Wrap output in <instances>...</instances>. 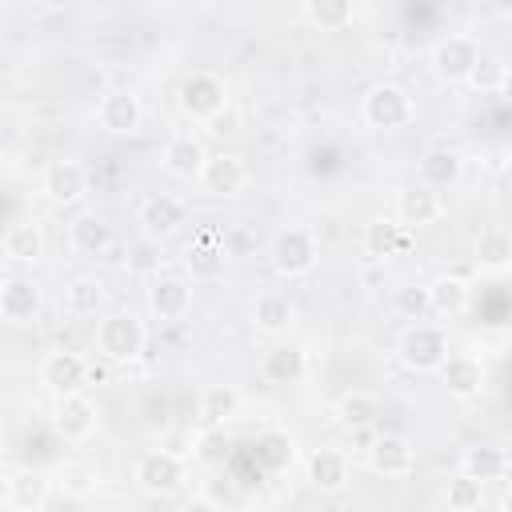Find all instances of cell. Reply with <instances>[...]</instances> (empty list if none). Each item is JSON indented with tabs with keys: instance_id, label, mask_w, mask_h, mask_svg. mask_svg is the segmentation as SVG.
<instances>
[{
	"instance_id": "1",
	"label": "cell",
	"mask_w": 512,
	"mask_h": 512,
	"mask_svg": "<svg viewBox=\"0 0 512 512\" xmlns=\"http://www.w3.org/2000/svg\"><path fill=\"white\" fill-rule=\"evenodd\" d=\"M92 340H96V352L108 364H132V360H140V352L148 344V328H144V320L136 312L112 308V312H104L96 320V336Z\"/></svg>"
},
{
	"instance_id": "2",
	"label": "cell",
	"mask_w": 512,
	"mask_h": 512,
	"mask_svg": "<svg viewBox=\"0 0 512 512\" xmlns=\"http://www.w3.org/2000/svg\"><path fill=\"white\" fill-rule=\"evenodd\" d=\"M360 120L376 132H400L416 120V100L404 84L396 80H376L364 96H360Z\"/></svg>"
},
{
	"instance_id": "3",
	"label": "cell",
	"mask_w": 512,
	"mask_h": 512,
	"mask_svg": "<svg viewBox=\"0 0 512 512\" xmlns=\"http://www.w3.org/2000/svg\"><path fill=\"white\" fill-rule=\"evenodd\" d=\"M268 264L280 280H300L308 276L316 264H320V240L312 228H300V224H288L280 232H272L268 240Z\"/></svg>"
},
{
	"instance_id": "4",
	"label": "cell",
	"mask_w": 512,
	"mask_h": 512,
	"mask_svg": "<svg viewBox=\"0 0 512 512\" xmlns=\"http://www.w3.org/2000/svg\"><path fill=\"white\" fill-rule=\"evenodd\" d=\"M184 480H188V460L176 456V452H168L164 444L160 448H144L136 456V464H132V484L144 496H152V500L176 496L184 488Z\"/></svg>"
},
{
	"instance_id": "5",
	"label": "cell",
	"mask_w": 512,
	"mask_h": 512,
	"mask_svg": "<svg viewBox=\"0 0 512 512\" xmlns=\"http://www.w3.org/2000/svg\"><path fill=\"white\" fill-rule=\"evenodd\" d=\"M448 352H452L448 328H444V324H428V320L408 324V328L400 332V344H396V360H400L408 372H416V376H432V372L444 364Z\"/></svg>"
},
{
	"instance_id": "6",
	"label": "cell",
	"mask_w": 512,
	"mask_h": 512,
	"mask_svg": "<svg viewBox=\"0 0 512 512\" xmlns=\"http://www.w3.org/2000/svg\"><path fill=\"white\" fill-rule=\"evenodd\" d=\"M480 56H484V48L472 32H448L428 48V68L444 84H464L472 76V68L480 64Z\"/></svg>"
},
{
	"instance_id": "7",
	"label": "cell",
	"mask_w": 512,
	"mask_h": 512,
	"mask_svg": "<svg viewBox=\"0 0 512 512\" xmlns=\"http://www.w3.org/2000/svg\"><path fill=\"white\" fill-rule=\"evenodd\" d=\"M228 104H232V100H228L224 76H216V72H208V68L188 72V76L180 80V88H176V108H180L192 124H204L208 116H216V112L228 108Z\"/></svg>"
},
{
	"instance_id": "8",
	"label": "cell",
	"mask_w": 512,
	"mask_h": 512,
	"mask_svg": "<svg viewBox=\"0 0 512 512\" xmlns=\"http://www.w3.org/2000/svg\"><path fill=\"white\" fill-rule=\"evenodd\" d=\"M40 384L60 400V396H76V392H84L88 388V380H92V364L80 356V352H68V348H56V352H48L44 360H40Z\"/></svg>"
},
{
	"instance_id": "9",
	"label": "cell",
	"mask_w": 512,
	"mask_h": 512,
	"mask_svg": "<svg viewBox=\"0 0 512 512\" xmlns=\"http://www.w3.org/2000/svg\"><path fill=\"white\" fill-rule=\"evenodd\" d=\"M148 312L160 324H180L192 312V280L180 272H156L148 280Z\"/></svg>"
},
{
	"instance_id": "10",
	"label": "cell",
	"mask_w": 512,
	"mask_h": 512,
	"mask_svg": "<svg viewBox=\"0 0 512 512\" xmlns=\"http://www.w3.org/2000/svg\"><path fill=\"white\" fill-rule=\"evenodd\" d=\"M364 460H368V468H372L376 476H384V480H404V476L416 472V448H412V440L400 436V432H376L372 444L364 448Z\"/></svg>"
},
{
	"instance_id": "11",
	"label": "cell",
	"mask_w": 512,
	"mask_h": 512,
	"mask_svg": "<svg viewBox=\"0 0 512 512\" xmlns=\"http://www.w3.org/2000/svg\"><path fill=\"white\" fill-rule=\"evenodd\" d=\"M96 124L108 136H136L144 124V104L132 88H108L96 100Z\"/></svg>"
},
{
	"instance_id": "12",
	"label": "cell",
	"mask_w": 512,
	"mask_h": 512,
	"mask_svg": "<svg viewBox=\"0 0 512 512\" xmlns=\"http://www.w3.org/2000/svg\"><path fill=\"white\" fill-rule=\"evenodd\" d=\"M184 220H188L184 200H180V196H168V192H152V196H144L140 208H136L140 236H148V240H156V244H164L168 236H176Z\"/></svg>"
},
{
	"instance_id": "13",
	"label": "cell",
	"mask_w": 512,
	"mask_h": 512,
	"mask_svg": "<svg viewBox=\"0 0 512 512\" xmlns=\"http://www.w3.org/2000/svg\"><path fill=\"white\" fill-rule=\"evenodd\" d=\"M196 184H200L208 196H216V200H232V196H240V192L248 188V164H244L236 152H224V148H220V152H208V160H204Z\"/></svg>"
},
{
	"instance_id": "14",
	"label": "cell",
	"mask_w": 512,
	"mask_h": 512,
	"mask_svg": "<svg viewBox=\"0 0 512 512\" xmlns=\"http://www.w3.org/2000/svg\"><path fill=\"white\" fill-rule=\"evenodd\" d=\"M48 420H52V432L64 444H84V440H92V432L100 424V412H96V404L84 392H76V396H60L52 404V416Z\"/></svg>"
},
{
	"instance_id": "15",
	"label": "cell",
	"mask_w": 512,
	"mask_h": 512,
	"mask_svg": "<svg viewBox=\"0 0 512 512\" xmlns=\"http://www.w3.org/2000/svg\"><path fill=\"white\" fill-rule=\"evenodd\" d=\"M40 192L48 196V204L72 208V204H80L88 196V168L80 160H72V156L52 160L44 168V176H40Z\"/></svg>"
},
{
	"instance_id": "16",
	"label": "cell",
	"mask_w": 512,
	"mask_h": 512,
	"mask_svg": "<svg viewBox=\"0 0 512 512\" xmlns=\"http://www.w3.org/2000/svg\"><path fill=\"white\" fill-rule=\"evenodd\" d=\"M44 312V288L32 276H8V284L0 288V320L12 328H28L36 324Z\"/></svg>"
},
{
	"instance_id": "17",
	"label": "cell",
	"mask_w": 512,
	"mask_h": 512,
	"mask_svg": "<svg viewBox=\"0 0 512 512\" xmlns=\"http://www.w3.org/2000/svg\"><path fill=\"white\" fill-rule=\"evenodd\" d=\"M444 216V200H440V192H432V188H424V184H404L400 192H396V224L404 228V232H416V228H428V224H436Z\"/></svg>"
},
{
	"instance_id": "18",
	"label": "cell",
	"mask_w": 512,
	"mask_h": 512,
	"mask_svg": "<svg viewBox=\"0 0 512 512\" xmlns=\"http://www.w3.org/2000/svg\"><path fill=\"white\" fill-rule=\"evenodd\" d=\"M432 376H440V384H444L448 396L472 400V396H480L488 372H484V360H480V356H472V352H448L444 364H440Z\"/></svg>"
},
{
	"instance_id": "19",
	"label": "cell",
	"mask_w": 512,
	"mask_h": 512,
	"mask_svg": "<svg viewBox=\"0 0 512 512\" xmlns=\"http://www.w3.org/2000/svg\"><path fill=\"white\" fill-rule=\"evenodd\" d=\"M304 476H308V484H312L320 496L344 492L348 480H352L348 452H340V448H312L308 460H304Z\"/></svg>"
},
{
	"instance_id": "20",
	"label": "cell",
	"mask_w": 512,
	"mask_h": 512,
	"mask_svg": "<svg viewBox=\"0 0 512 512\" xmlns=\"http://www.w3.org/2000/svg\"><path fill=\"white\" fill-rule=\"evenodd\" d=\"M204 160H208V148H204V140L196 132H172L164 140V148H160V168L168 176H176V180H196Z\"/></svg>"
},
{
	"instance_id": "21",
	"label": "cell",
	"mask_w": 512,
	"mask_h": 512,
	"mask_svg": "<svg viewBox=\"0 0 512 512\" xmlns=\"http://www.w3.org/2000/svg\"><path fill=\"white\" fill-rule=\"evenodd\" d=\"M460 176H464V156L448 144H432L416 160V184H424L432 192H444V188L460 184Z\"/></svg>"
},
{
	"instance_id": "22",
	"label": "cell",
	"mask_w": 512,
	"mask_h": 512,
	"mask_svg": "<svg viewBox=\"0 0 512 512\" xmlns=\"http://www.w3.org/2000/svg\"><path fill=\"white\" fill-rule=\"evenodd\" d=\"M244 408V396L236 384H208L196 400V420L204 432H220L224 424H232Z\"/></svg>"
},
{
	"instance_id": "23",
	"label": "cell",
	"mask_w": 512,
	"mask_h": 512,
	"mask_svg": "<svg viewBox=\"0 0 512 512\" xmlns=\"http://www.w3.org/2000/svg\"><path fill=\"white\" fill-rule=\"evenodd\" d=\"M8 484H12V492H8L12 512H40L52 496V472H44V468H16V472H8Z\"/></svg>"
},
{
	"instance_id": "24",
	"label": "cell",
	"mask_w": 512,
	"mask_h": 512,
	"mask_svg": "<svg viewBox=\"0 0 512 512\" xmlns=\"http://www.w3.org/2000/svg\"><path fill=\"white\" fill-rule=\"evenodd\" d=\"M0 248H4V260H12V264H40L48 252V236L36 220H16L4 228Z\"/></svg>"
},
{
	"instance_id": "25",
	"label": "cell",
	"mask_w": 512,
	"mask_h": 512,
	"mask_svg": "<svg viewBox=\"0 0 512 512\" xmlns=\"http://www.w3.org/2000/svg\"><path fill=\"white\" fill-rule=\"evenodd\" d=\"M332 416L344 432H364V428H376L380 420V396L376 392H364V388H348L336 396L332 404Z\"/></svg>"
},
{
	"instance_id": "26",
	"label": "cell",
	"mask_w": 512,
	"mask_h": 512,
	"mask_svg": "<svg viewBox=\"0 0 512 512\" xmlns=\"http://www.w3.org/2000/svg\"><path fill=\"white\" fill-rule=\"evenodd\" d=\"M104 304H108V288L100 276H72L64 284V312L72 320H100L104 316Z\"/></svg>"
},
{
	"instance_id": "27",
	"label": "cell",
	"mask_w": 512,
	"mask_h": 512,
	"mask_svg": "<svg viewBox=\"0 0 512 512\" xmlns=\"http://www.w3.org/2000/svg\"><path fill=\"white\" fill-rule=\"evenodd\" d=\"M472 308V284L460 276H436L428 284V312L436 320H460Z\"/></svg>"
},
{
	"instance_id": "28",
	"label": "cell",
	"mask_w": 512,
	"mask_h": 512,
	"mask_svg": "<svg viewBox=\"0 0 512 512\" xmlns=\"http://www.w3.org/2000/svg\"><path fill=\"white\" fill-rule=\"evenodd\" d=\"M252 324H256V332H264V336H284V332L296 324V308H292L288 292L264 288V292L256 296V304H252Z\"/></svg>"
},
{
	"instance_id": "29",
	"label": "cell",
	"mask_w": 512,
	"mask_h": 512,
	"mask_svg": "<svg viewBox=\"0 0 512 512\" xmlns=\"http://www.w3.org/2000/svg\"><path fill=\"white\" fill-rule=\"evenodd\" d=\"M68 244H72V252H80V256H104V252L116 244V236H112V224H108L104 216L80 212V216L68 224Z\"/></svg>"
},
{
	"instance_id": "30",
	"label": "cell",
	"mask_w": 512,
	"mask_h": 512,
	"mask_svg": "<svg viewBox=\"0 0 512 512\" xmlns=\"http://www.w3.org/2000/svg\"><path fill=\"white\" fill-rule=\"evenodd\" d=\"M472 256H476V268H480V272H488V276H504V272L512 268V236H508V228L488 224V228L476 236Z\"/></svg>"
},
{
	"instance_id": "31",
	"label": "cell",
	"mask_w": 512,
	"mask_h": 512,
	"mask_svg": "<svg viewBox=\"0 0 512 512\" xmlns=\"http://www.w3.org/2000/svg\"><path fill=\"white\" fill-rule=\"evenodd\" d=\"M360 248H364L368 260H388V256H396L400 248H408V232H404L392 216H372V220L364 224Z\"/></svg>"
},
{
	"instance_id": "32",
	"label": "cell",
	"mask_w": 512,
	"mask_h": 512,
	"mask_svg": "<svg viewBox=\"0 0 512 512\" xmlns=\"http://www.w3.org/2000/svg\"><path fill=\"white\" fill-rule=\"evenodd\" d=\"M228 268V248L216 244V240H196L188 252H184V276L192 284H208V280H220Z\"/></svg>"
},
{
	"instance_id": "33",
	"label": "cell",
	"mask_w": 512,
	"mask_h": 512,
	"mask_svg": "<svg viewBox=\"0 0 512 512\" xmlns=\"http://www.w3.org/2000/svg\"><path fill=\"white\" fill-rule=\"evenodd\" d=\"M304 372H308V356L296 344H272L260 360V376L268 384H296L304 380Z\"/></svg>"
},
{
	"instance_id": "34",
	"label": "cell",
	"mask_w": 512,
	"mask_h": 512,
	"mask_svg": "<svg viewBox=\"0 0 512 512\" xmlns=\"http://www.w3.org/2000/svg\"><path fill=\"white\" fill-rule=\"evenodd\" d=\"M460 472L480 480V484H492V480H504L508 476V452L496 448V444H472L464 448L460 456Z\"/></svg>"
},
{
	"instance_id": "35",
	"label": "cell",
	"mask_w": 512,
	"mask_h": 512,
	"mask_svg": "<svg viewBox=\"0 0 512 512\" xmlns=\"http://www.w3.org/2000/svg\"><path fill=\"white\" fill-rule=\"evenodd\" d=\"M292 460H296V440H292V432H284V428H264V432L256 436V464H260L264 472H288Z\"/></svg>"
},
{
	"instance_id": "36",
	"label": "cell",
	"mask_w": 512,
	"mask_h": 512,
	"mask_svg": "<svg viewBox=\"0 0 512 512\" xmlns=\"http://www.w3.org/2000/svg\"><path fill=\"white\" fill-rule=\"evenodd\" d=\"M296 12H300V20H308L320 32H344L356 20V4H348V0H308Z\"/></svg>"
},
{
	"instance_id": "37",
	"label": "cell",
	"mask_w": 512,
	"mask_h": 512,
	"mask_svg": "<svg viewBox=\"0 0 512 512\" xmlns=\"http://www.w3.org/2000/svg\"><path fill=\"white\" fill-rule=\"evenodd\" d=\"M96 484H100V472H96V464H88V460H64V464L52 472V488H60V492L72 496V500L92 496Z\"/></svg>"
},
{
	"instance_id": "38",
	"label": "cell",
	"mask_w": 512,
	"mask_h": 512,
	"mask_svg": "<svg viewBox=\"0 0 512 512\" xmlns=\"http://www.w3.org/2000/svg\"><path fill=\"white\" fill-rule=\"evenodd\" d=\"M464 84H468L472 92H504V88H508V64H504V56L484 52L480 64L472 68V76H468Z\"/></svg>"
},
{
	"instance_id": "39",
	"label": "cell",
	"mask_w": 512,
	"mask_h": 512,
	"mask_svg": "<svg viewBox=\"0 0 512 512\" xmlns=\"http://www.w3.org/2000/svg\"><path fill=\"white\" fill-rule=\"evenodd\" d=\"M444 504H448V512H476V508L484 504V484L460 472V476L448 480V488H444Z\"/></svg>"
},
{
	"instance_id": "40",
	"label": "cell",
	"mask_w": 512,
	"mask_h": 512,
	"mask_svg": "<svg viewBox=\"0 0 512 512\" xmlns=\"http://www.w3.org/2000/svg\"><path fill=\"white\" fill-rule=\"evenodd\" d=\"M204 132H208L212 140H220V144H232V140L244 136V112H240L236 104H228V108H220L216 116L204 120Z\"/></svg>"
},
{
	"instance_id": "41",
	"label": "cell",
	"mask_w": 512,
	"mask_h": 512,
	"mask_svg": "<svg viewBox=\"0 0 512 512\" xmlns=\"http://www.w3.org/2000/svg\"><path fill=\"white\" fill-rule=\"evenodd\" d=\"M392 308L404 316V320H424V312H428V284H400V288H392Z\"/></svg>"
},
{
	"instance_id": "42",
	"label": "cell",
	"mask_w": 512,
	"mask_h": 512,
	"mask_svg": "<svg viewBox=\"0 0 512 512\" xmlns=\"http://www.w3.org/2000/svg\"><path fill=\"white\" fill-rule=\"evenodd\" d=\"M160 260H164V256H160V244L148 240V236H140V240L128 248V260H124V264H128L132 272H148V276H156V272H160Z\"/></svg>"
},
{
	"instance_id": "43",
	"label": "cell",
	"mask_w": 512,
	"mask_h": 512,
	"mask_svg": "<svg viewBox=\"0 0 512 512\" xmlns=\"http://www.w3.org/2000/svg\"><path fill=\"white\" fill-rule=\"evenodd\" d=\"M176 512H220V504H216L212 496H204V492H196V496H184Z\"/></svg>"
},
{
	"instance_id": "44",
	"label": "cell",
	"mask_w": 512,
	"mask_h": 512,
	"mask_svg": "<svg viewBox=\"0 0 512 512\" xmlns=\"http://www.w3.org/2000/svg\"><path fill=\"white\" fill-rule=\"evenodd\" d=\"M8 492H12V484H8V472H0V508H8Z\"/></svg>"
},
{
	"instance_id": "45",
	"label": "cell",
	"mask_w": 512,
	"mask_h": 512,
	"mask_svg": "<svg viewBox=\"0 0 512 512\" xmlns=\"http://www.w3.org/2000/svg\"><path fill=\"white\" fill-rule=\"evenodd\" d=\"M8 276H12V272H8V264H4V260H0V288H4V284H8Z\"/></svg>"
},
{
	"instance_id": "46",
	"label": "cell",
	"mask_w": 512,
	"mask_h": 512,
	"mask_svg": "<svg viewBox=\"0 0 512 512\" xmlns=\"http://www.w3.org/2000/svg\"><path fill=\"white\" fill-rule=\"evenodd\" d=\"M4 16H8V8H4V4H0V24H4Z\"/></svg>"
}]
</instances>
